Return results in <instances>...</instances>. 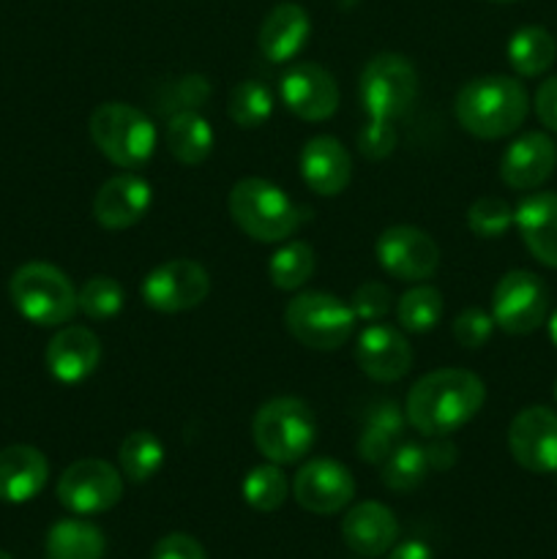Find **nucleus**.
<instances>
[{"label": "nucleus", "instance_id": "obj_21", "mask_svg": "<svg viewBox=\"0 0 557 559\" xmlns=\"http://www.w3.org/2000/svg\"><path fill=\"white\" fill-rule=\"evenodd\" d=\"M342 538L355 555L380 557L396 544L399 522L391 508H386L382 502H358V506L344 513Z\"/></svg>", "mask_w": 557, "mask_h": 559}, {"label": "nucleus", "instance_id": "obj_47", "mask_svg": "<svg viewBox=\"0 0 557 559\" xmlns=\"http://www.w3.org/2000/svg\"><path fill=\"white\" fill-rule=\"evenodd\" d=\"M0 559H14V557H11V555H5V551L0 549Z\"/></svg>", "mask_w": 557, "mask_h": 559}, {"label": "nucleus", "instance_id": "obj_36", "mask_svg": "<svg viewBox=\"0 0 557 559\" xmlns=\"http://www.w3.org/2000/svg\"><path fill=\"white\" fill-rule=\"evenodd\" d=\"M123 287L112 276H91L76 289V306L93 322H107L123 309Z\"/></svg>", "mask_w": 557, "mask_h": 559}, {"label": "nucleus", "instance_id": "obj_16", "mask_svg": "<svg viewBox=\"0 0 557 559\" xmlns=\"http://www.w3.org/2000/svg\"><path fill=\"white\" fill-rule=\"evenodd\" d=\"M153 202V189L137 173H120L102 183L93 197V218L104 229H129L147 216Z\"/></svg>", "mask_w": 557, "mask_h": 559}, {"label": "nucleus", "instance_id": "obj_24", "mask_svg": "<svg viewBox=\"0 0 557 559\" xmlns=\"http://www.w3.org/2000/svg\"><path fill=\"white\" fill-rule=\"evenodd\" d=\"M311 33L309 14L298 3H278L268 11L257 33V47L271 63H287L306 47Z\"/></svg>", "mask_w": 557, "mask_h": 559}, {"label": "nucleus", "instance_id": "obj_43", "mask_svg": "<svg viewBox=\"0 0 557 559\" xmlns=\"http://www.w3.org/2000/svg\"><path fill=\"white\" fill-rule=\"evenodd\" d=\"M426 448V459H429V467L435 473H446L457 464V445L446 440V437H431V445Z\"/></svg>", "mask_w": 557, "mask_h": 559}, {"label": "nucleus", "instance_id": "obj_14", "mask_svg": "<svg viewBox=\"0 0 557 559\" xmlns=\"http://www.w3.org/2000/svg\"><path fill=\"white\" fill-rule=\"evenodd\" d=\"M278 98L295 118L320 123L339 109V85L328 69L317 63L289 66L278 82Z\"/></svg>", "mask_w": 557, "mask_h": 559}, {"label": "nucleus", "instance_id": "obj_5", "mask_svg": "<svg viewBox=\"0 0 557 559\" xmlns=\"http://www.w3.org/2000/svg\"><path fill=\"white\" fill-rule=\"evenodd\" d=\"M254 445L268 462L295 464L315 448L317 418L309 404L295 396H276L257 409L251 420Z\"/></svg>", "mask_w": 557, "mask_h": 559}, {"label": "nucleus", "instance_id": "obj_48", "mask_svg": "<svg viewBox=\"0 0 557 559\" xmlns=\"http://www.w3.org/2000/svg\"><path fill=\"white\" fill-rule=\"evenodd\" d=\"M555 396H557V391H555Z\"/></svg>", "mask_w": 557, "mask_h": 559}, {"label": "nucleus", "instance_id": "obj_41", "mask_svg": "<svg viewBox=\"0 0 557 559\" xmlns=\"http://www.w3.org/2000/svg\"><path fill=\"white\" fill-rule=\"evenodd\" d=\"M151 559H208L200 540L186 533H169L153 546Z\"/></svg>", "mask_w": 557, "mask_h": 559}, {"label": "nucleus", "instance_id": "obj_12", "mask_svg": "<svg viewBox=\"0 0 557 559\" xmlns=\"http://www.w3.org/2000/svg\"><path fill=\"white\" fill-rule=\"evenodd\" d=\"M375 254L382 271L399 282L418 284L435 276L437 265H440V249L431 235L418 227H410V224L388 227L377 238Z\"/></svg>", "mask_w": 557, "mask_h": 559}, {"label": "nucleus", "instance_id": "obj_29", "mask_svg": "<svg viewBox=\"0 0 557 559\" xmlns=\"http://www.w3.org/2000/svg\"><path fill=\"white\" fill-rule=\"evenodd\" d=\"M317 254L306 240H289V243L278 246L273 251L271 262H268V276L271 284L282 293H295L304 287L311 276H315Z\"/></svg>", "mask_w": 557, "mask_h": 559}, {"label": "nucleus", "instance_id": "obj_33", "mask_svg": "<svg viewBox=\"0 0 557 559\" xmlns=\"http://www.w3.org/2000/svg\"><path fill=\"white\" fill-rule=\"evenodd\" d=\"M446 311V300H442L440 289L431 284H415L407 293L399 298L396 304V320L404 331L410 333H426L437 328Z\"/></svg>", "mask_w": 557, "mask_h": 559}, {"label": "nucleus", "instance_id": "obj_28", "mask_svg": "<svg viewBox=\"0 0 557 559\" xmlns=\"http://www.w3.org/2000/svg\"><path fill=\"white\" fill-rule=\"evenodd\" d=\"M557 58V41L546 27L524 25L508 41V63L519 76H541Z\"/></svg>", "mask_w": 557, "mask_h": 559}, {"label": "nucleus", "instance_id": "obj_40", "mask_svg": "<svg viewBox=\"0 0 557 559\" xmlns=\"http://www.w3.org/2000/svg\"><path fill=\"white\" fill-rule=\"evenodd\" d=\"M491 331H495V320L484 309H478V306H470V309H464L453 320V336H457V342L464 349L484 347L491 338Z\"/></svg>", "mask_w": 557, "mask_h": 559}, {"label": "nucleus", "instance_id": "obj_22", "mask_svg": "<svg viewBox=\"0 0 557 559\" xmlns=\"http://www.w3.org/2000/svg\"><path fill=\"white\" fill-rule=\"evenodd\" d=\"M513 224L519 227L530 254L546 267H557V194L535 191L524 197L513 211Z\"/></svg>", "mask_w": 557, "mask_h": 559}, {"label": "nucleus", "instance_id": "obj_32", "mask_svg": "<svg viewBox=\"0 0 557 559\" xmlns=\"http://www.w3.org/2000/svg\"><path fill=\"white\" fill-rule=\"evenodd\" d=\"M211 98V82L208 76L202 74H180V76H169L158 85L156 96V109L169 118V115L178 112H200L205 107V102Z\"/></svg>", "mask_w": 557, "mask_h": 559}, {"label": "nucleus", "instance_id": "obj_15", "mask_svg": "<svg viewBox=\"0 0 557 559\" xmlns=\"http://www.w3.org/2000/svg\"><path fill=\"white\" fill-rule=\"evenodd\" d=\"M508 451L528 473H557V413L549 407L522 409L508 426Z\"/></svg>", "mask_w": 557, "mask_h": 559}, {"label": "nucleus", "instance_id": "obj_23", "mask_svg": "<svg viewBox=\"0 0 557 559\" xmlns=\"http://www.w3.org/2000/svg\"><path fill=\"white\" fill-rule=\"evenodd\" d=\"M49 478V462L38 448L9 445L0 451V502H31Z\"/></svg>", "mask_w": 557, "mask_h": 559}, {"label": "nucleus", "instance_id": "obj_9", "mask_svg": "<svg viewBox=\"0 0 557 559\" xmlns=\"http://www.w3.org/2000/svg\"><path fill=\"white\" fill-rule=\"evenodd\" d=\"M549 289L535 273L508 271L491 293V320L511 336H528L546 322Z\"/></svg>", "mask_w": 557, "mask_h": 559}, {"label": "nucleus", "instance_id": "obj_19", "mask_svg": "<svg viewBox=\"0 0 557 559\" xmlns=\"http://www.w3.org/2000/svg\"><path fill=\"white\" fill-rule=\"evenodd\" d=\"M44 360L55 380L63 385H76L87 380L102 364V342L91 328L66 325L49 338Z\"/></svg>", "mask_w": 557, "mask_h": 559}, {"label": "nucleus", "instance_id": "obj_27", "mask_svg": "<svg viewBox=\"0 0 557 559\" xmlns=\"http://www.w3.org/2000/svg\"><path fill=\"white\" fill-rule=\"evenodd\" d=\"M47 559H102L107 538L102 530L82 519H63L47 533Z\"/></svg>", "mask_w": 557, "mask_h": 559}, {"label": "nucleus", "instance_id": "obj_35", "mask_svg": "<svg viewBox=\"0 0 557 559\" xmlns=\"http://www.w3.org/2000/svg\"><path fill=\"white\" fill-rule=\"evenodd\" d=\"M289 495L287 475L282 473V467L273 462L260 464V467L249 469V475L244 478V500L246 506L254 508L260 513H273L284 506Z\"/></svg>", "mask_w": 557, "mask_h": 559}, {"label": "nucleus", "instance_id": "obj_38", "mask_svg": "<svg viewBox=\"0 0 557 559\" xmlns=\"http://www.w3.org/2000/svg\"><path fill=\"white\" fill-rule=\"evenodd\" d=\"M399 145V134L393 120H375L369 118V123L360 126L358 131V151L360 156L369 158V162H382V158L391 156Z\"/></svg>", "mask_w": 557, "mask_h": 559}, {"label": "nucleus", "instance_id": "obj_26", "mask_svg": "<svg viewBox=\"0 0 557 559\" xmlns=\"http://www.w3.org/2000/svg\"><path fill=\"white\" fill-rule=\"evenodd\" d=\"M164 140H167L169 153H173L180 164L197 167V164H202L211 156L216 136H213L211 123H208L200 112H178L167 118Z\"/></svg>", "mask_w": 557, "mask_h": 559}, {"label": "nucleus", "instance_id": "obj_17", "mask_svg": "<svg viewBox=\"0 0 557 559\" xmlns=\"http://www.w3.org/2000/svg\"><path fill=\"white\" fill-rule=\"evenodd\" d=\"M355 364L369 380L399 382L413 366V349L396 328L371 322L369 328L358 333Z\"/></svg>", "mask_w": 557, "mask_h": 559}, {"label": "nucleus", "instance_id": "obj_8", "mask_svg": "<svg viewBox=\"0 0 557 559\" xmlns=\"http://www.w3.org/2000/svg\"><path fill=\"white\" fill-rule=\"evenodd\" d=\"M358 96L369 118L396 120L418 96V71L399 52L375 55L360 71Z\"/></svg>", "mask_w": 557, "mask_h": 559}, {"label": "nucleus", "instance_id": "obj_1", "mask_svg": "<svg viewBox=\"0 0 557 559\" xmlns=\"http://www.w3.org/2000/svg\"><path fill=\"white\" fill-rule=\"evenodd\" d=\"M486 402V388L467 369H437L420 377L407 393V424L424 437H448L467 426Z\"/></svg>", "mask_w": 557, "mask_h": 559}, {"label": "nucleus", "instance_id": "obj_13", "mask_svg": "<svg viewBox=\"0 0 557 559\" xmlns=\"http://www.w3.org/2000/svg\"><path fill=\"white\" fill-rule=\"evenodd\" d=\"M289 491L304 511L317 513V516H333L353 502L355 480L344 464L333 462V459H311V462L300 464Z\"/></svg>", "mask_w": 557, "mask_h": 559}, {"label": "nucleus", "instance_id": "obj_42", "mask_svg": "<svg viewBox=\"0 0 557 559\" xmlns=\"http://www.w3.org/2000/svg\"><path fill=\"white\" fill-rule=\"evenodd\" d=\"M533 104L541 126H546V129L557 134V76H549L546 82H541V87L535 91Z\"/></svg>", "mask_w": 557, "mask_h": 559}, {"label": "nucleus", "instance_id": "obj_30", "mask_svg": "<svg viewBox=\"0 0 557 559\" xmlns=\"http://www.w3.org/2000/svg\"><path fill=\"white\" fill-rule=\"evenodd\" d=\"M120 475L131 484H145L162 469L164 464V445L153 431H131L118 448Z\"/></svg>", "mask_w": 557, "mask_h": 559}, {"label": "nucleus", "instance_id": "obj_34", "mask_svg": "<svg viewBox=\"0 0 557 559\" xmlns=\"http://www.w3.org/2000/svg\"><path fill=\"white\" fill-rule=\"evenodd\" d=\"M227 115L240 129H260L273 115L271 87L260 80H244L229 91Z\"/></svg>", "mask_w": 557, "mask_h": 559}, {"label": "nucleus", "instance_id": "obj_44", "mask_svg": "<svg viewBox=\"0 0 557 559\" xmlns=\"http://www.w3.org/2000/svg\"><path fill=\"white\" fill-rule=\"evenodd\" d=\"M388 559H435V557H431L429 546L420 544V540H404V544H399L396 549H391Z\"/></svg>", "mask_w": 557, "mask_h": 559}, {"label": "nucleus", "instance_id": "obj_4", "mask_svg": "<svg viewBox=\"0 0 557 559\" xmlns=\"http://www.w3.org/2000/svg\"><path fill=\"white\" fill-rule=\"evenodd\" d=\"M87 131L98 153L126 173L142 169L156 153V126L131 104L107 102L96 107L87 120Z\"/></svg>", "mask_w": 557, "mask_h": 559}, {"label": "nucleus", "instance_id": "obj_11", "mask_svg": "<svg viewBox=\"0 0 557 559\" xmlns=\"http://www.w3.org/2000/svg\"><path fill=\"white\" fill-rule=\"evenodd\" d=\"M142 300L162 314L197 309L211 295V276L194 260H167L142 278Z\"/></svg>", "mask_w": 557, "mask_h": 559}, {"label": "nucleus", "instance_id": "obj_2", "mask_svg": "<svg viewBox=\"0 0 557 559\" xmlns=\"http://www.w3.org/2000/svg\"><path fill=\"white\" fill-rule=\"evenodd\" d=\"M530 109L528 91L519 80L486 74L459 87L453 115L467 134L478 140H502L524 123Z\"/></svg>", "mask_w": 557, "mask_h": 559}, {"label": "nucleus", "instance_id": "obj_31", "mask_svg": "<svg viewBox=\"0 0 557 559\" xmlns=\"http://www.w3.org/2000/svg\"><path fill=\"white\" fill-rule=\"evenodd\" d=\"M382 467V484L396 495H407L415 491L431 473L429 459H426V448L415 445V442H402L393 448L391 456L380 464Z\"/></svg>", "mask_w": 557, "mask_h": 559}, {"label": "nucleus", "instance_id": "obj_18", "mask_svg": "<svg viewBox=\"0 0 557 559\" xmlns=\"http://www.w3.org/2000/svg\"><path fill=\"white\" fill-rule=\"evenodd\" d=\"M557 167V145L549 134L528 131L502 151L500 178L508 189L533 191L552 178Z\"/></svg>", "mask_w": 557, "mask_h": 559}, {"label": "nucleus", "instance_id": "obj_45", "mask_svg": "<svg viewBox=\"0 0 557 559\" xmlns=\"http://www.w3.org/2000/svg\"><path fill=\"white\" fill-rule=\"evenodd\" d=\"M549 336H552V342L557 344V311H555V317H552V322H549Z\"/></svg>", "mask_w": 557, "mask_h": 559}, {"label": "nucleus", "instance_id": "obj_7", "mask_svg": "<svg viewBox=\"0 0 557 559\" xmlns=\"http://www.w3.org/2000/svg\"><path fill=\"white\" fill-rule=\"evenodd\" d=\"M355 314L349 304L331 293H300L284 309V325L295 342L320 353H333L355 331Z\"/></svg>", "mask_w": 557, "mask_h": 559}, {"label": "nucleus", "instance_id": "obj_3", "mask_svg": "<svg viewBox=\"0 0 557 559\" xmlns=\"http://www.w3.org/2000/svg\"><path fill=\"white\" fill-rule=\"evenodd\" d=\"M227 211L235 227L257 243H284L306 222V207L265 178H244L229 189Z\"/></svg>", "mask_w": 557, "mask_h": 559}, {"label": "nucleus", "instance_id": "obj_6", "mask_svg": "<svg viewBox=\"0 0 557 559\" xmlns=\"http://www.w3.org/2000/svg\"><path fill=\"white\" fill-rule=\"evenodd\" d=\"M9 295L14 309L38 328H60L80 311L71 278L49 262H27L16 267Z\"/></svg>", "mask_w": 557, "mask_h": 559}, {"label": "nucleus", "instance_id": "obj_46", "mask_svg": "<svg viewBox=\"0 0 557 559\" xmlns=\"http://www.w3.org/2000/svg\"><path fill=\"white\" fill-rule=\"evenodd\" d=\"M491 3H517V0H491Z\"/></svg>", "mask_w": 557, "mask_h": 559}, {"label": "nucleus", "instance_id": "obj_20", "mask_svg": "<svg viewBox=\"0 0 557 559\" xmlns=\"http://www.w3.org/2000/svg\"><path fill=\"white\" fill-rule=\"evenodd\" d=\"M300 178L309 186L315 194L320 197H336L342 194L353 178V158H349L347 147L336 140V136H311L304 145L298 158Z\"/></svg>", "mask_w": 557, "mask_h": 559}, {"label": "nucleus", "instance_id": "obj_25", "mask_svg": "<svg viewBox=\"0 0 557 559\" xmlns=\"http://www.w3.org/2000/svg\"><path fill=\"white\" fill-rule=\"evenodd\" d=\"M407 415L399 409V404L380 402L369 409L364 420V429L358 437V456L369 464H382L393 453V448L402 445Z\"/></svg>", "mask_w": 557, "mask_h": 559}, {"label": "nucleus", "instance_id": "obj_37", "mask_svg": "<svg viewBox=\"0 0 557 559\" xmlns=\"http://www.w3.org/2000/svg\"><path fill=\"white\" fill-rule=\"evenodd\" d=\"M513 224V207L502 197H481L467 207V229L478 238H502Z\"/></svg>", "mask_w": 557, "mask_h": 559}, {"label": "nucleus", "instance_id": "obj_39", "mask_svg": "<svg viewBox=\"0 0 557 559\" xmlns=\"http://www.w3.org/2000/svg\"><path fill=\"white\" fill-rule=\"evenodd\" d=\"M391 289L382 282H366L360 284L353 293V300H349V309H353L355 320L364 322H380L382 317L391 311Z\"/></svg>", "mask_w": 557, "mask_h": 559}, {"label": "nucleus", "instance_id": "obj_10", "mask_svg": "<svg viewBox=\"0 0 557 559\" xmlns=\"http://www.w3.org/2000/svg\"><path fill=\"white\" fill-rule=\"evenodd\" d=\"M123 497V475L104 459H80L58 480V500L76 516L112 511Z\"/></svg>", "mask_w": 557, "mask_h": 559}]
</instances>
